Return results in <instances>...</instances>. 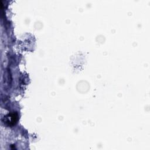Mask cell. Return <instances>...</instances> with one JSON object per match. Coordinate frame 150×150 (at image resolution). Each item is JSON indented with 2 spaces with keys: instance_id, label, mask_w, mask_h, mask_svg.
I'll list each match as a JSON object with an SVG mask.
<instances>
[{
  "instance_id": "6da1fadb",
  "label": "cell",
  "mask_w": 150,
  "mask_h": 150,
  "mask_svg": "<svg viewBox=\"0 0 150 150\" xmlns=\"http://www.w3.org/2000/svg\"><path fill=\"white\" fill-rule=\"evenodd\" d=\"M4 124L8 125H13L17 120V114L15 113H11L4 117Z\"/></svg>"
}]
</instances>
